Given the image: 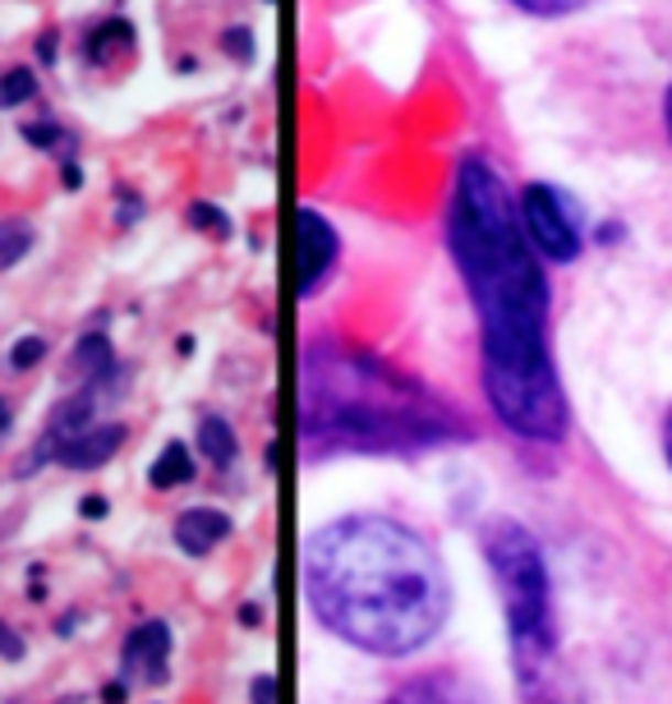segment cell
<instances>
[{
	"instance_id": "obj_1",
	"label": "cell",
	"mask_w": 672,
	"mask_h": 704,
	"mask_svg": "<svg viewBox=\"0 0 672 704\" xmlns=\"http://www.w3.org/2000/svg\"><path fill=\"white\" fill-rule=\"evenodd\" d=\"M447 249L484 332L494 414L530 442L566 437V397L549 350V281L525 240L521 207L488 156H460L447 198Z\"/></svg>"
},
{
	"instance_id": "obj_2",
	"label": "cell",
	"mask_w": 672,
	"mask_h": 704,
	"mask_svg": "<svg viewBox=\"0 0 672 704\" xmlns=\"http://www.w3.org/2000/svg\"><path fill=\"white\" fill-rule=\"evenodd\" d=\"M304 594L332 636L401 659L447 621V571L433 543L392 516H342L304 543Z\"/></svg>"
},
{
	"instance_id": "obj_3",
	"label": "cell",
	"mask_w": 672,
	"mask_h": 704,
	"mask_svg": "<svg viewBox=\"0 0 672 704\" xmlns=\"http://www.w3.org/2000/svg\"><path fill=\"white\" fill-rule=\"evenodd\" d=\"M300 437L308 452H420L470 437L460 414L365 350L314 342L300 355Z\"/></svg>"
},
{
	"instance_id": "obj_4",
	"label": "cell",
	"mask_w": 672,
	"mask_h": 704,
	"mask_svg": "<svg viewBox=\"0 0 672 704\" xmlns=\"http://www.w3.org/2000/svg\"><path fill=\"white\" fill-rule=\"evenodd\" d=\"M484 557L502 594L516 659L534 668L539 659L553 654V594H549L544 548H539V539L525 526H516V520H494L484 530Z\"/></svg>"
},
{
	"instance_id": "obj_5",
	"label": "cell",
	"mask_w": 672,
	"mask_h": 704,
	"mask_svg": "<svg viewBox=\"0 0 672 704\" xmlns=\"http://www.w3.org/2000/svg\"><path fill=\"white\" fill-rule=\"evenodd\" d=\"M516 207H521V226H525V240L534 245V253H544L549 263H576L585 235H581V217H576L572 198L544 185V180H534V185L521 189Z\"/></svg>"
},
{
	"instance_id": "obj_6",
	"label": "cell",
	"mask_w": 672,
	"mask_h": 704,
	"mask_svg": "<svg viewBox=\"0 0 672 704\" xmlns=\"http://www.w3.org/2000/svg\"><path fill=\"white\" fill-rule=\"evenodd\" d=\"M295 245H300V281H295V291L314 295L318 285L327 281L336 253H342V240H336V230H332V221L323 213L300 207V213H295Z\"/></svg>"
},
{
	"instance_id": "obj_7",
	"label": "cell",
	"mask_w": 672,
	"mask_h": 704,
	"mask_svg": "<svg viewBox=\"0 0 672 704\" xmlns=\"http://www.w3.org/2000/svg\"><path fill=\"white\" fill-rule=\"evenodd\" d=\"M166 654H171L166 626L162 621L139 626V631L124 640V676H134V682H162V676H166Z\"/></svg>"
},
{
	"instance_id": "obj_8",
	"label": "cell",
	"mask_w": 672,
	"mask_h": 704,
	"mask_svg": "<svg viewBox=\"0 0 672 704\" xmlns=\"http://www.w3.org/2000/svg\"><path fill=\"white\" fill-rule=\"evenodd\" d=\"M387 704H488L475 686H465L460 676H447V672H424L415 682H405L392 691Z\"/></svg>"
},
{
	"instance_id": "obj_9",
	"label": "cell",
	"mask_w": 672,
	"mask_h": 704,
	"mask_svg": "<svg viewBox=\"0 0 672 704\" xmlns=\"http://www.w3.org/2000/svg\"><path fill=\"white\" fill-rule=\"evenodd\" d=\"M120 442H124V429H120V424H101V429L88 424L84 433H74L56 456H61L69 469H97L107 456H116Z\"/></svg>"
},
{
	"instance_id": "obj_10",
	"label": "cell",
	"mask_w": 672,
	"mask_h": 704,
	"mask_svg": "<svg viewBox=\"0 0 672 704\" xmlns=\"http://www.w3.org/2000/svg\"><path fill=\"white\" fill-rule=\"evenodd\" d=\"M226 534H230V520L221 511H213V507H194V511H185V516L175 520V543L185 548L189 557L213 553Z\"/></svg>"
},
{
	"instance_id": "obj_11",
	"label": "cell",
	"mask_w": 672,
	"mask_h": 704,
	"mask_svg": "<svg viewBox=\"0 0 672 704\" xmlns=\"http://www.w3.org/2000/svg\"><path fill=\"white\" fill-rule=\"evenodd\" d=\"M74 369H79V378H88V382H107L116 373V355L107 346V336H84L79 350H74Z\"/></svg>"
},
{
	"instance_id": "obj_12",
	"label": "cell",
	"mask_w": 672,
	"mask_h": 704,
	"mask_svg": "<svg viewBox=\"0 0 672 704\" xmlns=\"http://www.w3.org/2000/svg\"><path fill=\"white\" fill-rule=\"evenodd\" d=\"M152 488H180L194 479V461H189V447L185 442H171V447L158 456V465H152Z\"/></svg>"
},
{
	"instance_id": "obj_13",
	"label": "cell",
	"mask_w": 672,
	"mask_h": 704,
	"mask_svg": "<svg viewBox=\"0 0 672 704\" xmlns=\"http://www.w3.org/2000/svg\"><path fill=\"white\" fill-rule=\"evenodd\" d=\"M116 46H120V51L134 46V29H129L124 19H107L101 29H93V37H88V61H93V65H107V61L116 56Z\"/></svg>"
},
{
	"instance_id": "obj_14",
	"label": "cell",
	"mask_w": 672,
	"mask_h": 704,
	"mask_svg": "<svg viewBox=\"0 0 672 704\" xmlns=\"http://www.w3.org/2000/svg\"><path fill=\"white\" fill-rule=\"evenodd\" d=\"M198 452L208 456L213 465H230V461H236V433H230V424L217 420V414H208V420L198 424Z\"/></svg>"
},
{
	"instance_id": "obj_15",
	"label": "cell",
	"mask_w": 672,
	"mask_h": 704,
	"mask_svg": "<svg viewBox=\"0 0 672 704\" xmlns=\"http://www.w3.org/2000/svg\"><path fill=\"white\" fill-rule=\"evenodd\" d=\"M29 249H33V226L29 221H6V226H0V272L14 268Z\"/></svg>"
},
{
	"instance_id": "obj_16",
	"label": "cell",
	"mask_w": 672,
	"mask_h": 704,
	"mask_svg": "<svg viewBox=\"0 0 672 704\" xmlns=\"http://www.w3.org/2000/svg\"><path fill=\"white\" fill-rule=\"evenodd\" d=\"M33 88H37V78H33V69H10V74H0V107H19V101H29L33 97Z\"/></svg>"
},
{
	"instance_id": "obj_17",
	"label": "cell",
	"mask_w": 672,
	"mask_h": 704,
	"mask_svg": "<svg viewBox=\"0 0 672 704\" xmlns=\"http://www.w3.org/2000/svg\"><path fill=\"white\" fill-rule=\"evenodd\" d=\"M511 6L525 14H539V19H557V14H572V10L589 6V0H511Z\"/></svg>"
},
{
	"instance_id": "obj_18",
	"label": "cell",
	"mask_w": 672,
	"mask_h": 704,
	"mask_svg": "<svg viewBox=\"0 0 672 704\" xmlns=\"http://www.w3.org/2000/svg\"><path fill=\"white\" fill-rule=\"evenodd\" d=\"M189 221H194V226H203V230H213L217 240H226V235H230V217H226V213H217L213 203H194V207H189Z\"/></svg>"
},
{
	"instance_id": "obj_19",
	"label": "cell",
	"mask_w": 672,
	"mask_h": 704,
	"mask_svg": "<svg viewBox=\"0 0 672 704\" xmlns=\"http://www.w3.org/2000/svg\"><path fill=\"white\" fill-rule=\"evenodd\" d=\"M42 355H46V342H42V336H23V342L10 350V364H14V369H33Z\"/></svg>"
},
{
	"instance_id": "obj_20",
	"label": "cell",
	"mask_w": 672,
	"mask_h": 704,
	"mask_svg": "<svg viewBox=\"0 0 672 704\" xmlns=\"http://www.w3.org/2000/svg\"><path fill=\"white\" fill-rule=\"evenodd\" d=\"M23 139H29V143H37V148H51V143H56L61 139V129L56 124H29V129H23Z\"/></svg>"
},
{
	"instance_id": "obj_21",
	"label": "cell",
	"mask_w": 672,
	"mask_h": 704,
	"mask_svg": "<svg viewBox=\"0 0 672 704\" xmlns=\"http://www.w3.org/2000/svg\"><path fill=\"white\" fill-rule=\"evenodd\" d=\"M0 654H6V659H19V654H23V645H19V636L10 631V626H6V621H0Z\"/></svg>"
},
{
	"instance_id": "obj_22",
	"label": "cell",
	"mask_w": 672,
	"mask_h": 704,
	"mask_svg": "<svg viewBox=\"0 0 672 704\" xmlns=\"http://www.w3.org/2000/svg\"><path fill=\"white\" fill-rule=\"evenodd\" d=\"M226 42H230V46H236V56H240V61H249V46H253V42H249V33H245V29H236V33H226Z\"/></svg>"
},
{
	"instance_id": "obj_23",
	"label": "cell",
	"mask_w": 672,
	"mask_h": 704,
	"mask_svg": "<svg viewBox=\"0 0 672 704\" xmlns=\"http://www.w3.org/2000/svg\"><path fill=\"white\" fill-rule=\"evenodd\" d=\"M253 700H258V704H268V700H272V676H263V682L253 686Z\"/></svg>"
},
{
	"instance_id": "obj_24",
	"label": "cell",
	"mask_w": 672,
	"mask_h": 704,
	"mask_svg": "<svg viewBox=\"0 0 672 704\" xmlns=\"http://www.w3.org/2000/svg\"><path fill=\"white\" fill-rule=\"evenodd\" d=\"M663 442H668V461H672V410H668V424H663Z\"/></svg>"
},
{
	"instance_id": "obj_25",
	"label": "cell",
	"mask_w": 672,
	"mask_h": 704,
	"mask_svg": "<svg viewBox=\"0 0 672 704\" xmlns=\"http://www.w3.org/2000/svg\"><path fill=\"white\" fill-rule=\"evenodd\" d=\"M663 120H668V134H672V88H668V101H663Z\"/></svg>"
},
{
	"instance_id": "obj_26",
	"label": "cell",
	"mask_w": 672,
	"mask_h": 704,
	"mask_svg": "<svg viewBox=\"0 0 672 704\" xmlns=\"http://www.w3.org/2000/svg\"><path fill=\"white\" fill-rule=\"evenodd\" d=\"M6 429H10V405L0 401V433H6Z\"/></svg>"
}]
</instances>
